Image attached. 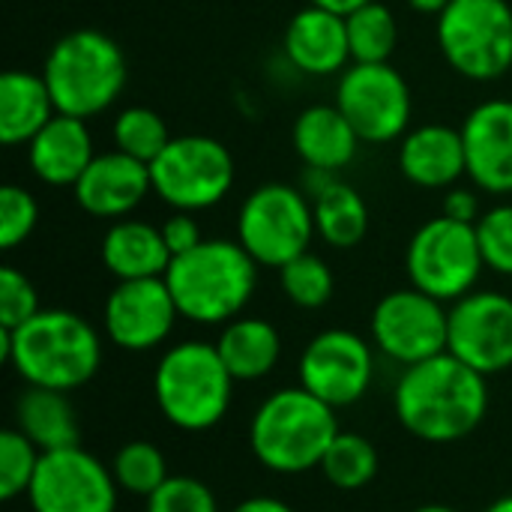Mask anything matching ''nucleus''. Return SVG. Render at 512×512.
Instances as JSON below:
<instances>
[{
	"instance_id": "obj_1",
	"label": "nucleus",
	"mask_w": 512,
	"mask_h": 512,
	"mask_svg": "<svg viewBox=\"0 0 512 512\" xmlns=\"http://www.w3.org/2000/svg\"><path fill=\"white\" fill-rule=\"evenodd\" d=\"M402 429L426 444H453L480 429L489 411L486 375L450 351L408 366L393 393Z\"/></svg>"
},
{
	"instance_id": "obj_2",
	"label": "nucleus",
	"mask_w": 512,
	"mask_h": 512,
	"mask_svg": "<svg viewBox=\"0 0 512 512\" xmlns=\"http://www.w3.org/2000/svg\"><path fill=\"white\" fill-rule=\"evenodd\" d=\"M0 360L27 387L72 393L96 378L102 366V336L69 309H42L15 330L0 327Z\"/></svg>"
},
{
	"instance_id": "obj_3",
	"label": "nucleus",
	"mask_w": 512,
	"mask_h": 512,
	"mask_svg": "<svg viewBox=\"0 0 512 512\" xmlns=\"http://www.w3.org/2000/svg\"><path fill=\"white\" fill-rule=\"evenodd\" d=\"M165 282L180 318L204 327L228 324L255 294L258 261L240 240H201L192 252L171 258Z\"/></svg>"
},
{
	"instance_id": "obj_4",
	"label": "nucleus",
	"mask_w": 512,
	"mask_h": 512,
	"mask_svg": "<svg viewBox=\"0 0 512 512\" xmlns=\"http://www.w3.org/2000/svg\"><path fill=\"white\" fill-rule=\"evenodd\" d=\"M336 435V408L312 396L306 387H285L270 393L252 414L249 450L261 468L297 477L321 468Z\"/></svg>"
},
{
	"instance_id": "obj_5",
	"label": "nucleus",
	"mask_w": 512,
	"mask_h": 512,
	"mask_svg": "<svg viewBox=\"0 0 512 512\" xmlns=\"http://www.w3.org/2000/svg\"><path fill=\"white\" fill-rule=\"evenodd\" d=\"M234 378L222 363L216 342H180L168 348L153 372V399L162 417L180 432L216 429L234 393Z\"/></svg>"
},
{
	"instance_id": "obj_6",
	"label": "nucleus",
	"mask_w": 512,
	"mask_h": 512,
	"mask_svg": "<svg viewBox=\"0 0 512 512\" xmlns=\"http://www.w3.org/2000/svg\"><path fill=\"white\" fill-rule=\"evenodd\" d=\"M42 78L51 90L57 114L87 120L111 108L123 93L126 57L108 33L81 27L54 42L45 57Z\"/></svg>"
},
{
	"instance_id": "obj_7",
	"label": "nucleus",
	"mask_w": 512,
	"mask_h": 512,
	"mask_svg": "<svg viewBox=\"0 0 512 512\" xmlns=\"http://www.w3.org/2000/svg\"><path fill=\"white\" fill-rule=\"evenodd\" d=\"M438 45L462 78H504L512 69V6L507 0H453L438 15Z\"/></svg>"
},
{
	"instance_id": "obj_8",
	"label": "nucleus",
	"mask_w": 512,
	"mask_h": 512,
	"mask_svg": "<svg viewBox=\"0 0 512 512\" xmlns=\"http://www.w3.org/2000/svg\"><path fill=\"white\" fill-rule=\"evenodd\" d=\"M405 270L414 288L423 294L456 303L471 294L486 270L477 225L456 222L447 216H435L423 222L405 249Z\"/></svg>"
},
{
	"instance_id": "obj_9",
	"label": "nucleus",
	"mask_w": 512,
	"mask_h": 512,
	"mask_svg": "<svg viewBox=\"0 0 512 512\" xmlns=\"http://www.w3.org/2000/svg\"><path fill=\"white\" fill-rule=\"evenodd\" d=\"M312 234V201L288 183H264L252 189L237 216V240L258 267L282 270L288 261L309 252Z\"/></svg>"
},
{
	"instance_id": "obj_10",
	"label": "nucleus",
	"mask_w": 512,
	"mask_h": 512,
	"mask_svg": "<svg viewBox=\"0 0 512 512\" xmlns=\"http://www.w3.org/2000/svg\"><path fill=\"white\" fill-rule=\"evenodd\" d=\"M153 192L174 210L198 213L225 201L234 186V156L210 135H180L150 162Z\"/></svg>"
},
{
	"instance_id": "obj_11",
	"label": "nucleus",
	"mask_w": 512,
	"mask_h": 512,
	"mask_svg": "<svg viewBox=\"0 0 512 512\" xmlns=\"http://www.w3.org/2000/svg\"><path fill=\"white\" fill-rule=\"evenodd\" d=\"M369 330L375 348L408 369L447 351L450 309L414 285L399 288L375 303Z\"/></svg>"
},
{
	"instance_id": "obj_12",
	"label": "nucleus",
	"mask_w": 512,
	"mask_h": 512,
	"mask_svg": "<svg viewBox=\"0 0 512 512\" xmlns=\"http://www.w3.org/2000/svg\"><path fill=\"white\" fill-rule=\"evenodd\" d=\"M336 105L363 144H387L408 132L411 87L390 63H354L339 78Z\"/></svg>"
},
{
	"instance_id": "obj_13",
	"label": "nucleus",
	"mask_w": 512,
	"mask_h": 512,
	"mask_svg": "<svg viewBox=\"0 0 512 512\" xmlns=\"http://www.w3.org/2000/svg\"><path fill=\"white\" fill-rule=\"evenodd\" d=\"M27 501L33 512H117L120 489L111 465L75 444L42 453Z\"/></svg>"
},
{
	"instance_id": "obj_14",
	"label": "nucleus",
	"mask_w": 512,
	"mask_h": 512,
	"mask_svg": "<svg viewBox=\"0 0 512 512\" xmlns=\"http://www.w3.org/2000/svg\"><path fill=\"white\" fill-rule=\"evenodd\" d=\"M297 375L300 387H306L330 408H351L372 387L375 354L372 345L354 330H324L303 348Z\"/></svg>"
},
{
	"instance_id": "obj_15",
	"label": "nucleus",
	"mask_w": 512,
	"mask_h": 512,
	"mask_svg": "<svg viewBox=\"0 0 512 512\" xmlns=\"http://www.w3.org/2000/svg\"><path fill=\"white\" fill-rule=\"evenodd\" d=\"M447 351L474 372L492 378L512 369V297L471 291L450 309Z\"/></svg>"
},
{
	"instance_id": "obj_16",
	"label": "nucleus",
	"mask_w": 512,
	"mask_h": 512,
	"mask_svg": "<svg viewBox=\"0 0 512 512\" xmlns=\"http://www.w3.org/2000/svg\"><path fill=\"white\" fill-rule=\"evenodd\" d=\"M177 318L180 312L165 276L117 282L102 309L105 336L129 354L159 348L174 333Z\"/></svg>"
},
{
	"instance_id": "obj_17",
	"label": "nucleus",
	"mask_w": 512,
	"mask_h": 512,
	"mask_svg": "<svg viewBox=\"0 0 512 512\" xmlns=\"http://www.w3.org/2000/svg\"><path fill=\"white\" fill-rule=\"evenodd\" d=\"M468 177L489 195L512 192V99H489L462 123Z\"/></svg>"
},
{
	"instance_id": "obj_18",
	"label": "nucleus",
	"mask_w": 512,
	"mask_h": 512,
	"mask_svg": "<svg viewBox=\"0 0 512 512\" xmlns=\"http://www.w3.org/2000/svg\"><path fill=\"white\" fill-rule=\"evenodd\" d=\"M78 207L87 216L96 219H126L150 192H153V180H150V165L111 150V153H99L87 171L78 177V183L72 186Z\"/></svg>"
},
{
	"instance_id": "obj_19",
	"label": "nucleus",
	"mask_w": 512,
	"mask_h": 512,
	"mask_svg": "<svg viewBox=\"0 0 512 512\" xmlns=\"http://www.w3.org/2000/svg\"><path fill=\"white\" fill-rule=\"evenodd\" d=\"M285 54L306 75H336L351 60L348 21L324 6H303L285 27Z\"/></svg>"
},
{
	"instance_id": "obj_20",
	"label": "nucleus",
	"mask_w": 512,
	"mask_h": 512,
	"mask_svg": "<svg viewBox=\"0 0 512 512\" xmlns=\"http://www.w3.org/2000/svg\"><path fill=\"white\" fill-rule=\"evenodd\" d=\"M399 171L420 189H450L468 174L462 129L447 123H426L402 135Z\"/></svg>"
},
{
	"instance_id": "obj_21",
	"label": "nucleus",
	"mask_w": 512,
	"mask_h": 512,
	"mask_svg": "<svg viewBox=\"0 0 512 512\" xmlns=\"http://www.w3.org/2000/svg\"><path fill=\"white\" fill-rule=\"evenodd\" d=\"M27 159L45 186H75L96 159L87 120L54 114L27 144Z\"/></svg>"
},
{
	"instance_id": "obj_22",
	"label": "nucleus",
	"mask_w": 512,
	"mask_h": 512,
	"mask_svg": "<svg viewBox=\"0 0 512 512\" xmlns=\"http://www.w3.org/2000/svg\"><path fill=\"white\" fill-rule=\"evenodd\" d=\"M294 150L309 171L336 174L345 168L360 147V135L351 120L339 111V105H309L294 120Z\"/></svg>"
},
{
	"instance_id": "obj_23",
	"label": "nucleus",
	"mask_w": 512,
	"mask_h": 512,
	"mask_svg": "<svg viewBox=\"0 0 512 512\" xmlns=\"http://www.w3.org/2000/svg\"><path fill=\"white\" fill-rule=\"evenodd\" d=\"M102 264L117 282L162 279L171 264V252L159 225L141 219H117L102 237Z\"/></svg>"
},
{
	"instance_id": "obj_24",
	"label": "nucleus",
	"mask_w": 512,
	"mask_h": 512,
	"mask_svg": "<svg viewBox=\"0 0 512 512\" xmlns=\"http://www.w3.org/2000/svg\"><path fill=\"white\" fill-rule=\"evenodd\" d=\"M57 114L42 72L9 69L0 78V141L6 147L30 144L33 135Z\"/></svg>"
},
{
	"instance_id": "obj_25",
	"label": "nucleus",
	"mask_w": 512,
	"mask_h": 512,
	"mask_svg": "<svg viewBox=\"0 0 512 512\" xmlns=\"http://www.w3.org/2000/svg\"><path fill=\"white\" fill-rule=\"evenodd\" d=\"M216 351L222 363L228 366L231 378L240 384L267 378L282 357V336L279 330L264 318H234L222 324V333L216 339Z\"/></svg>"
},
{
	"instance_id": "obj_26",
	"label": "nucleus",
	"mask_w": 512,
	"mask_h": 512,
	"mask_svg": "<svg viewBox=\"0 0 512 512\" xmlns=\"http://www.w3.org/2000/svg\"><path fill=\"white\" fill-rule=\"evenodd\" d=\"M15 429L42 453L75 447L81 438L78 414L69 402V393L48 387H27L15 399Z\"/></svg>"
},
{
	"instance_id": "obj_27",
	"label": "nucleus",
	"mask_w": 512,
	"mask_h": 512,
	"mask_svg": "<svg viewBox=\"0 0 512 512\" xmlns=\"http://www.w3.org/2000/svg\"><path fill=\"white\" fill-rule=\"evenodd\" d=\"M315 210V234L333 249H354L366 240L369 231V207L363 195L336 180L333 174L324 177L312 192Z\"/></svg>"
},
{
	"instance_id": "obj_28",
	"label": "nucleus",
	"mask_w": 512,
	"mask_h": 512,
	"mask_svg": "<svg viewBox=\"0 0 512 512\" xmlns=\"http://www.w3.org/2000/svg\"><path fill=\"white\" fill-rule=\"evenodd\" d=\"M378 450L369 438L357 432H339L321 459V474L330 486L342 492H357L378 477Z\"/></svg>"
},
{
	"instance_id": "obj_29",
	"label": "nucleus",
	"mask_w": 512,
	"mask_h": 512,
	"mask_svg": "<svg viewBox=\"0 0 512 512\" xmlns=\"http://www.w3.org/2000/svg\"><path fill=\"white\" fill-rule=\"evenodd\" d=\"M348 21V42H351V60L354 63H390L396 42H399V24L390 6L381 0H372L351 15Z\"/></svg>"
},
{
	"instance_id": "obj_30",
	"label": "nucleus",
	"mask_w": 512,
	"mask_h": 512,
	"mask_svg": "<svg viewBox=\"0 0 512 512\" xmlns=\"http://www.w3.org/2000/svg\"><path fill=\"white\" fill-rule=\"evenodd\" d=\"M111 138H114V150L150 165L171 144L174 135L168 132V123L159 111L144 105H129L114 117Z\"/></svg>"
},
{
	"instance_id": "obj_31",
	"label": "nucleus",
	"mask_w": 512,
	"mask_h": 512,
	"mask_svg": "<svg viewBox=\"0 0 512 512\" xmlns=\"http://www.w3.org/2000/svg\"><path fill=\"white\" fill-rule=\"evenodd\" d=\"M111 474L117 480V489L132 498H150L171 474L165 453L150 441H129L123 444L111 459Z\"/></svg>"
},
{
	"instance_id": "obj_32",
	"label": "nucleus",
	"mask_w": 512,
	"mask_h": 512,
	"mask_svg": "<svg viewBox=\"0 0 512 512\" xmlns=\"http://www.w3.org/2000/svg\"><path fill=\"white\" fill-rule=\"evenodd\" d=\"M279 285H282V294L297 309H321L330 303V297L336 291L330 264L312 252H303L300 258L288 261L279 270Z\"/></svg>"
},
{
	"instance_id": "obj_33",
	"label": "nucleus",
	"mask_w": 512,
	"mask_h": 512,
	"mask_svg": "<svg viewBox=\"0 0 512 512\" xmlns=\"http://www.w3.org/2000/svg\"><path fill=\"white\" fill-rule=\"evenodd\" d=\"M39 459H42V450L30 438H24L15 426L0 435V498L3 501H15L27 495L36 477Z\"/></svg>"
},
{
	"instance_id": "obj_34",
	"label": "nucleus",
	"mask_w": 512,
	"mask_h": 512,
	"mask_svg": "<svg viewBox=\"0 0 512 512\" xmlns=\"http://www.w3.org/2000/svg\"><path fill=\"white\" fill-rule=\"evenodd\" d=\"M477 240L486 267L512 276V204H498L477 219Z\"/></svg>"
},
{
	"instance_id": "obj_35",
	"label": "nucleus",
	"mask_w": 512,
	"mask_h": 512,
	"mask_svg": "<svg viewBox=\"0 0 512 512\" xmlns=\"http://www.w3.org/2000/svg\"><path fill=\"white\" fill-rule=\"evenodd\" d=\"M39 222V204L36 198L15 183H6L0 189V246L9 252L21 246Z\"/></svg>"
},
{
	"instance_id": "obj_36",
	"label": "nucleus",
	"mask_w": 512,
	"mask_h": 512,
	"mask_svg": "<svg viewBox=\"0 0 512 512\" xmlns=\"http://www.w3.org/2000/svg\"><path fill=\"white\" fill-rule=\"evenodd\" d=\"M147 512H219L213 489L195 477H168L150 498Z\"/></svg>"
},
{
	"instance_id": "obj_37",
	"label": "nucleus",
	"mask_w": 512,
	"mask_h": 512,
	"mask_svg": "<svg viewBox=\"0 0 512 512\" xmlns=\"http://www.w3.org/2000/svg\"><path fill=\"white\" fill-rule=\"evenodd\" d=\"M39 312L42 309H39V294L33 282L15 267H3L0 270V327L15 330Z\"/></svg>"
},
{
	"instance_id": "obj_38",
	"label": "nucleus",
	"mask_w": 512,
	"mask_h": 512,
	"mask_svg": "<svg viewBox=\"0 0 512 512\" xmlns=\"http://www.w3.org/2000/svg\"><path fill=\"white\" fill-rule=\"evenodd\" d=\"M162 237H165V246L171 252V258L177 255H186L192 252L204 237H201V225L195 222L192 213H183V210H174V216H168L162 225H159Z\"/></svg>"
},
{
	"instance_id": "obj_39",
	"label": "nucleus",
	"mask_w": 512,
	"mask_h": 512,
	"mask_svg": "<svg viewBox=\"0 0 512 512\" xmlns=\"http://www.w3.org/2000/svg\"><path fill=\"white\" fill-rule=\"evenodd\" d=\"M441 216L477 225V219H480V198H477V192L474 189L450 186L447 195H444V204H441Z\"/></svg>"
},
{
	"instance_id": "obj_40",
	"label": "nucleus",
	"mask_w": 512,
	"mask_h": 512,
	"mask_svg": "<svg viewBox=\"0 0 512 512\" xmlns=\"http://www.w3.org/2000/svg\"><path fill=\"white\" fill-rule=\"evenodd\" d=\"M231 512H294L285 501L279 498H267V495H255V498H246L240 501Z\"/></svg>"
},
{
	"instance_id": "obj_41",
	"label": "nucleus",
	"mask_w": 512,
	"mask_h": 512,
	"mask_svg": "<svg viewBox=\"0 0 512 512\" xmlns=\"http://www.w3.org/2000/svg\"><path fill=\"white\" fill-rule=\"evenodd\" d=\"M309 3L324 6V9L339 12V15H351L354 9H360V6H366V3H372V0H309Z\"/></svg>"
},
{
	"instance_id": "obj_42",
	"label": "nucleus",
	"mask_w": 512,
	"mask_h": 512,
	"mask_svg": "<svg viewBox=\"0 0 512 512\" xmlns=\"http://www.w3.org/2000/svg\"><path fill=\"white\" fill-rule=\"evenodd\" d=\"M450 3L453 0H408V6L417 9V12H423V15H441Z\"/></svg>"
},
{
	"instance_id": "obj_43",
	"label": "nucleus",
	"mask_w": 512,
	"mask_h": 512,
	"mask_svg": "<svg viewBox=\"0 0 512 512\" xmlns=\"http://www.w3.org/2000/svg\"><path fill=\"white\" fill-rule=\"evenodd\" d=\"M486 512H512V495H504V498H498L492 507Z\"/></svg>"
},
{
	"instance_id": "obj_44",
	"label": "nucleus",
	"mask_w": 512,
	"mask_h": 512,
	"mask_svg": "<svg viewBox=\"0 0 512 512\" xmlns=\"http://www.w3.org/2000/svg\"><path fill=\"white\" fill-rule=\"evenodd\" d=\"M414 512H459V510L444 507V504H426V507H420V510H414Z\"/></svg>"
}]
</instances>
